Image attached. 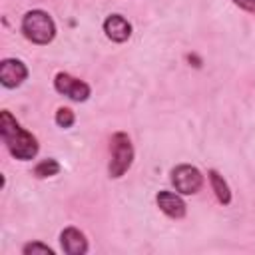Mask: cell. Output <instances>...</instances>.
<instances>
[{
	"instance_id": "obj_1",
	"label": "cell",
	"mask_w": 255,
	"mask_h": 255,
	"mask_svg": "<svg viewBox=\"0 0 255 255\" xmlns=\"http://www.w3.org/2000/svg\"><path fill=\"white\" fill-rule=\"evenodd\" d=\"M0 133H2V139L8 147V151L16 157V159H32L36 157L38 153V139L20 128V124L12 118L10 112H2L0 114Z\"/></svg>"
},
{
	"instance_id": "obj_2",
	"label": "cell",
	"mask_w": 255,
	"mask_h": 255,
	"mask_svg": "<svg viewBox=\"0 0 255 255\" xmlns=\"http://www.w3.org/2000/svg\"><path fill=\"white\" fill-rule=\"evenodd\" d=\"M22 32L34 44H48L56 36L54 20L44 10H30L22 18Z\"/></svg>"
},
{
	"instance_id": "obj_3",
	"label": "cell",
	"mask_w": 255,
	"mask_h": 255,
	"mask_svg": "<svg viewBox=\"0 0 255 255\" xmlns=\"http://www.w3.org/2000/svg\"><path fill=\"white\" fill-rule=\"evenodd\" d=\"M110 149H112V161H110V169H108L110 177H122L133 161V145L124 131H118L112 135Z\"/></svg>"
},
{
	"instance_id": "obj_4",
	"label": "cell",
	"mask_w": 255,
	"mask_h": 255,
	"mask_svg": "<svg viewBox=\"0 0 255 255\" xmlns=\"http://www.w3.org/2000/svg\"><path fill=\"white\" fill-rule=\"evenodd\" d=\"M171 183L179 193L193 195V193H197L201 189L203 175H201V171L197 167L183 163V165H177V167L171 169Z\"/></svg>"
},
{
	"instance_id": "obj_5",
	"label": "cell",
	"mask_w": 255,
	"mask_h": 255,
	"mask_svg": "<svg viewBox=\"0 0 255 255\" xmlns=\"http://www.w3.org/2000/svg\"><path fill=\"white\" fill-rule=\"evenodd\" d=\"M54 88H56L60 94H64V96H68L70 100H74V102H86V100L90 98V86H88L86 82L78 80V78H72V76L66 74V72L56 74V78H54Z\"/></svg>"
},
{
	"instance_id": "obj_6",
	"label": "cell",
	"mask_w": 255,
	"mask_h": 255,
	"mask_svg": "<svg viewBox=\"0 0 255 255\" xmlns=\"http://www.w3.org/2000/svg\"><path fill=\"white\" fill-rule=\"evenodd\" d=\"M28 76L26 66L16 58H6L0 62V82L4 88H16L20 86Z\"/></svg>"
},
{
	"instance_id": "obj_7",
	"label": "cell",
	"mask_w": 255,
	"mask_h": 255,
	"mask_svg": "<svg viewBox=\"0 0 255 255\" xmlns=\"http://www.w3.org/2000/svg\"><path fill=\"white\" fill-rule=\"evenodd\" d=\"M104 32L112 42H126L131 36V24L124 16L112 14L104 22Z\"/></svg>"
},
{
	"instance_id": "obj_8",
	"label": "cell",
	"mask_w": 255,
	"mask_h": 255,
	"mask_svg": "<svg viewBox=\"0 0 255 255\" xmlns=\"http://www.w3.org/2000/svg\"><path fill=\"white\" fill-rule=\"evenodd\" d=\"M60 243H62L64 253H68V255H84L88 251V241H86L84 233L78 231L76 227L64 229L60 235Z\"/></svg>"
},
{
	"instance_id": "obj_9",
	"label": "cell",
	"mask_w": 255,
	"mask_h": 255,
	"mask_svg": "<svg viewBox=\"0 0 255 255\" xmlns=\"http://www.w3.org/2000/svg\"><path fill=\"white\" fill-rule=\"evenodd\" d=\"M155 201H157L159 209L167 217H171V219H181L185 215V203H183V199L179 195L171 193V191H159L157 197H155Z\"/></svg>"
},
{
	"instance_id": "obj_10",
	"label": "cell",
	"mask_w": 255,
	"mask_h": 255,
	"mask_svg": "<svg viewBox=\"0 0 255 255\" xmlns=\"http://www.w3.org/2000/svg\"><path fill=\"white\" fill-rule=\"evenodd\" d=\"M209 181H211V187H213V191H215V195H217V199H219V203H223V205H227L229 201H231V191H229V185H227V181L223 179V175H219V171H215V169H209Z\"/></svg>"
},
{
	"instance_id": "obj_11",
	"label": "cell",
	"mask_w": 255,
	"mask_h": 255,
	"mask_svg": "<svg viewBox=\"0 0 255 255\" xmlns=\"http://www.w3.org/2000/svg\"><path fill=\"white\" fill-rule=\"evenodd\" d=\"M60 171V163L56 159H42L36 167H34V175L44 179V177H50V175H56Z\"/></svg>"
},
{
	"instance_id": "obj_12",
	"label": "cell",
	"mask_w": 255,
	"mask_h": 255,
	"mask_svg": "<svg viewBox=\"0 0 255 255\" xmlns=\"http://www.w3.org/2000/svg\"><path fill=\"white\" fill-rule=\"evenodd\" d=\"M74 122H76V116H74V112L70 108H60L56 112V124L60 128H70Z\"/></svg>"
},
{
	"instance_id": "obj_13",
	"label": "cell",
	"mask_w": 255,
	"mask_h": 255,
	"mask_svg": "<svg viewBox=\"0 0 255 255\" xmlns=\"http://www.w3.org/2000/svg\"><path fill=\"white\" fill-rule=\"evenodd\" d=\"M22 253L24 255H34V253H44V255H54V249L52 247H48V245H44V243H38V241H34V243H26L24 247H22Z\"/></svg>"
},
{
	"instance_id": "obj_14",
	"label": "cell",
	"mask_w": 255,
	"mask_h": 255,
	"mask_svg": "<svg viewBox=\"0 0 255 255\" xmlns=\"http://www.w3.org/2000/svg\"><path fill=\"white\" fill-rule=\"evenodd\" d=\"M233 2H235L239 8H243V10L255 14V0H233Z\"/></svg>"
}]
</instances>
